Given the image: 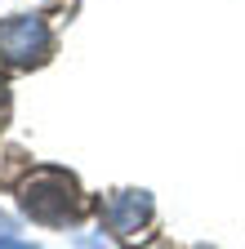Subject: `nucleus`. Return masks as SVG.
Returning a JSON list of instances; mask_svg holds the SVG:
<instances>
[{
	"mask_svg": "<svg viewBox=\"0 0 245 249\" xmlns=\"http://www.w3.org/2000/svg\"><path fill=\"white\" fill-rule=\"evenodd\" d=\"M18 200H22V213L36 223H76L85 209L76 178L63 169H36L32 178H22Z\"/></svg>",
	"mask_w": 245,
	"mask_h": 249,
	"instance_id": "obj_1",
	"label": "nucleus"
},
{
	"mask_svg": "<svg viewBox=\"0 0 245 249\" xmlns=\"http://www.w3.org/2000/svg\"><path fill=\"white\" fill-rule=\"evenodd\" d=\"M103 218L120 236V245H143L147 240V223H151V196L147 192H116L103 205Z\"/></svg>",
	"mask_w": 245,
	"mask_h": 249,
	"instance_id": "obj_3",
	"label": "nucleus"
},
{
	"mask_svg": "<svg viewBox=\"0 0 245 249\" xmlns=\"http://www.w3.org/2000/svg\"><path fill=\"white\" fill-rule=\"evenodd\" d=\"M54 49V36L45 18L36 14H18V18H5L0 22V58L14 62V67H32V62H45Z\"/></svg>",
	"mask_w": 245,
	"mask_h": 249,
	"instance_id": "obj_2",
	"label": "nucleus"
},
{
	"mask_svg": "<svg viewBox=\"0 0 245 249\" xmlns=\"http://www.w3.org/2000/svg\"><path fill=\"white\" fill-rule=\"evenodd\" d=\"M0 249H36V245H27V240H14V236H0Z\"/></svg>",
	"mask_w": 245,
	"mask_h": 249,
	"instance_id": "obj_4",
	"label": "nucleus"
}]
</instances>
